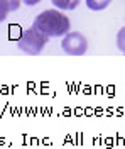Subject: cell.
<instances>
[{
	"instance_id": "cell-2",
	"label": "cell",
	"mask_w": 125,
	"mask_h": 149,
	"mask_svg": "<svg viewBox=\"0 0 125 149\" xmlns=\"http://www.w3.org/2000/svg\"><path fill=\"white\" fill-rule=\"evenodd\" d=\"M48 41H49V37L44 32H41L39 29H36L32 26V27L22 31V34L17 39V47L22 53H26V54L36 56L44 49V46L48 44Z\"/></svg>"
},
{
	"instance_id": "cell-8",
	"label": "cell",
	"mask_w": 125,
	"mask_h": 149,
	"mask_svg": "<svg viewBox=\"0 0 125 149\" xmlns=\"http://www.w3.org/2000/svg\"><path fill=\"white\" fill-rule=\"evenodd\" d=\"M22 2H24L26 5H29V7H34V5H37L41 0H22Z\"/></svg>"
},
{
	"instance_id": "cell-3",
	"label": "cell",
	"mask_w": 125,
	"mask_h": 149,
	"mask_svg": "<svg viewBox=\"0 0 125 149\" xmlns=\"http://www.w3.org/2000/svg\"><path fill=\"white\" fill-rule=\"evenodd\" d=\"M61 47L66 54L71 56H81L88 51V39L81 32L73 31V32H68L63 36L61 41Z\"/></svg>"
},
{
	"instance_id": "cell-1",
	"label": "cell",
	"mask_w": 125,
	"mask_h": 149,
	"mask_svg": "<svg viewBox=\"0 0 125 149\" xmlns=\"http://www.w3.org/2000/svg\"><path fill=\"white\" fill-rule=\"evenodd\" d=\"M32 26L39 29L41 32H44L51 39V37H63L64 34H68L69 27H71V22H69L66 14H63V10L48 9L44 12H41L37 17L34 19Z\"/></svg>"
},
{
	"instance_id": "cell-4",
	"label": "cell",
	"mask_w": 125,
	"mask_h": 149,
	"mask_svg": "<svg viewBox=\"0 0 125 149\" xmlns=\"http://www.w3.org/2000/svg\"><path fill=\"white\" fill-rule=\"evenodd\" d=\"M22 0H0V22H3L10 12L19 10Z\"/></svg>"
},
{
	"instance_id": "cell-6",
	"label": "cell",
	"mask_w": 125,
	"mask_h": 149,
	"mask_svg": "<svg viewBox=\"0 0 125 149\" xmlns=\"http://www.w3.org/2000/svg\"><path fill=\"white\" fill-rule=\"evenodd\" d=\"M86 2V7L90 10H95V12H100V10H105L110 3H112V0H85Z\"/></svg>"
},
{
	"instance_id": "cell-5",
	"label": "cell",
	"mask_w": 125,
	"mask_h": 149,
	"mask_svg": "<svg viewBox=\"0 0 125 149\" xmlns=\"http://www.w3.org/2000/svg\"><path fill=\"white\" fill-rule=\"evenodd\" d=\"M51 2L59 10H75L81 0H51Z\"/></svg>"
},
{
	"instance_id": "cell-7",
	"label": "cell",
	"mask_w": 125,
	"mask_h": 149,
	"mask_svg": "<svg viewBox=\"0 0 125 149\" xmlns=\"http://www.w3.org/2000/svg\"><path fill=\"white\" fill-rule=\"evenodd\" d=\"M117 47L125 54V27H122L117 32Z\"/></svg>"
}]
</instances>
